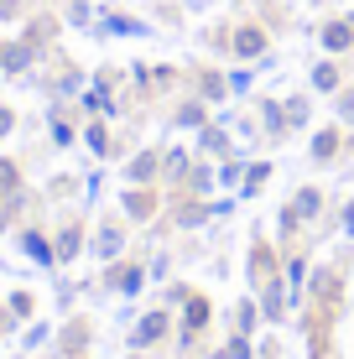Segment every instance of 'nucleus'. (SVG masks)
I'll return each instance as SVG.
<instances>
[{
    "instance_id": "nucleus-2",
    "label": "nucleus",
    "mask_w": 354,
    "mask_h": 359,
    "mask_svg": "<svg viewBox=\"0 0 354 359\" xmlns=\"http://www.w3.org/2000/svg\"><path fill=\"white\" fill-rule=\"evenodd\" d=\"M240 53H245V57L261 53V36H255V32H240Z\"/></svg>"
},
{
    "instance_id": "nucleus-3",
    "label": "nucleus",
    "mask_w": 354,
    "mask_h": 359,
    "mask_svg": "<svg viewBox=\"0 0 354 359\" xmlns=\"http://www.w3.org/2000/svg\"><path fill=\"white\" fill-rule=\"evenodd\" d=\"M328 47H349V27H328Z\"/></svg>"
},
{
    "instance_id": "nucleus-4",
    "label": "nucleus",
    "mask_w": 354,
    "mask_h": 359,
    "mask_svg": "<svg viewBox=\"0 0 354 359\" xmlns=\"http://www.w3.org/2000/svg\"><path fill=\"white\" fill-rule=\"evenodd\" d=\"M0 182H11V167H6V162H0Z\"/></svg>"
},
{
    "instance_id": "nucleus-1",
    "label": "nucleus",
    "mask_w": 354,
    "mask_h": 359,
    "mask_svg": "<svg viewBox=\"0 0 354 359\" xmlns=\"http://www.w3.org/2000/svg\"><path fill=\"white\" fill-rule=\"evenodd\" d=\"M156 333H162V318H146V323H141V333H136V339H141V344H151V339H156Z\"/></svg>"
}]
</instances>
